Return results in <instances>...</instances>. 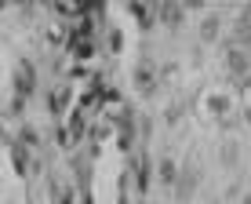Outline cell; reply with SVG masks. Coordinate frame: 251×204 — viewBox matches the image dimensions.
Instances as JSON below:
<instances>
[{
	"label": "cell",
	"instance_id": "7a4b0ae2",
	"mask_svg": "<svg viewBox=\"0 0 251 204\" xmlns=\"http://www.w3.org/2000/svg\"><path fill=\"white\" fill-rule=\"evenodd\" d=\"M153 11L168 29H182V22H186V7H178V4H157Z\"/></svg>",
	"mask_w": 251,
	"mask_h": 204
},
{
	"label": "cell",
	"instance_id": "7c38bea8",
	"mask_svg": "<svg viewBox=\"0 0 251 204\" xmlns=\"http://www.w3.org/2000/svg\"><path fill=\"white\" fill-rule=\"evenodd\" d=\"M240 117H244V124L251 128V106H248V109H244V113H240Z\"/></svg>",
	"mask_w": 251,
	"mask_h": 204
},
{
	"label": "cell",
	"instance_id": "52a82bcc",
	"mask_svg": "<svg viewBox=\"0 0 251 204\" xmlns=\"http://www.w3.org/2000/svg\"><path fill=\"white\" fill-rule=\"evenodd\" d=\"M15 88H19L22 95L33 88V66H29V62H22V73H15Z\"/></svg>",
	"mask_w": 251,
	"mask_h": 204
},
{
	"label": "cell",
	"instance_id": "8fae6325",
	"mask_svg": "<svg viewBox=\"0 0 251 204\" xmlns=\"http://www.w3.org/2000/svg\"><path fill=\"white\" fill-rule=\"evenodd\" d=\"M237 22H251V4H244V7L237 11Z\"/></svg>",
	"mask_w": 251,
	"mask_h": 204
},
{
	"label": "cell",
	"instance_id": "30bf717a",
	"mask_svg": "<svg viewBox=\"0 0 251 204\" xmlns=\"http://www.w3.org/2000/svg\"><path fill=\"white\" fill-rule=\"evenodd\" d=\"M66 106V91H55V95H51V109H62Z\"/></svg>",
	"mask_w": 251,
	"mask_h": 204
},
{
	"label": "cell",
	"instance_id": "277c9868",
	"mask_svg": "<svg viewBox=\"0 0 251 204\" xmlns=\"http://www.w3.org/2000/svg\"><path fill=\"white\" fill-rule=\"evenodd\" d=\"M226 70L233 73V76H248L251 73V58L240 51L237 44H229V55H226Z\"/></svg>",
	"mask_w": 251,
	"mask_h": 204
},
{
	"label": "cell",
	"instance_id": "9c48e42d",
	"mask_svg": "<svg viewBox=\"0 0 251 204\" xmlns=\"http://www.w3.org/2000/svg\"><path fill=\"white\" fill-rule=\"evenodd\" d=\"M138 84H142V91H153V70L150 66H138Z\"/></svg>",
	"mask_w": 251,
	"mask_h": 204
},
{
	"label": "cell",
	"instance_id": "6da1fadb",
	"mask_svg": "<svg viewBox=\"0 0 251 204\" xmlns=\"http://www.w3.org/2000/svg\"><path fill=\"white\" fill-rule=\"evenodd\" d=\"M197 190H201V168L197 164H186V168H178V175H175V186H171V193H175V201H193L197 197Z\"/></svg>",
	"mask_w": 251,
	"mask_h": 204
},
{
	"label": "cell",
	"instance_id": "ba28073f",
	"mask_svg": "<svg viewBox=\"0 0 251 204\" xmlns=\"http://www.w3.org/2000/svg\"><path fill=\"white\" fill-rule=\"evenodd\" d=\"M207 109H211L215 117H219V113L226 117V113H229V99H226V95H211V99H207Z\"/></svg>",
	"mask_w": 251,
	"mask_h": 204
},
{
	"label": "cell",
	"instance_id": "5b68a950",
	"mask_svg": "<svg viewBox=\"0 0 251 204\" xmlns=\"http://www.w3.org/2000/svg\"><path fill=\"white\" fill-rule=\"evenodd\" d=\"M219 164L222 168H237L240 164V146L237 142H222L219 146Z\"/></svg>",
	"mask_w": 251,
	"mask_h": 204
},
{
	"label": "cell",
	"instance_id": "8992f818",
	"mask_svg": "<svg viewBox=\"0 0 251 204\" xmlns=\"http://www.w3.org/2000/svg\"><path fill=\"white\" fill-rule=\"evenodd\" d=\"M175 175H178V164L171 157H164L160 164H157V178H160L164 186H175Z\"/></svg>",
	"mask_w": 251,
	"mask_h": 204
},
{
	"label": "cell",
	"instance_id": "3957f363",
	"mask_svg": "<svg viewBox=\"0 0 251 204\" xmlns=\"http://www.w3.org/2000/svg\"><path fill=\"white\" fill-rule=\"evenodd\" d=\"M197 37H201L204 44H219V40H222V15H204Z\"/></svg>",
	"mask_w": 251,
	"mask_h": 204
},
{
	"label": "cell",
	"instance_id": "4fadbf2b",
	"mask_svg": "<svg viewBox=\"0 0 251 204\" xmlns=\"http://www.w3.org/2000/svg\"><path fill=\"white\" fill-rule=\"evenodd\" d=\"M240 204H251V193H244V197H240Z\"/></svg>",
	"mask_w": 251,
	"mask_h": 204
}]
</instances>
